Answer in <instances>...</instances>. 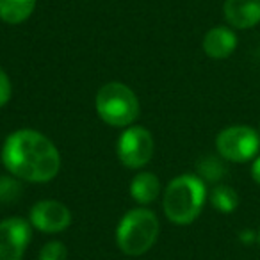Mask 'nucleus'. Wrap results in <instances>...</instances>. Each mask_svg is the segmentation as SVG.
Here are the masks:
<instances>
[{"instance_id":"nucleus-15","label":"nucleus","mask_w":260,"mask_h":260,"mask_svg":"<svg viewBox=\"0 0 260 260\" xmlns=\"http://www.w3.org/2000/svg\"><path fill=\"white\" fill-rule=\"evenodd\" d=\"M68 249L61 241H50L41 248L40 260H66Z\"/></svg>"},{"instance_id":"nucleus-10","label":"nucleus","mask_w":260,"mask_h":260,"mask_svg":"<svg viewBox=\"0 0 260 260\" xmlns=\"http://www.w3.org/2000/svg\"><path fill=\"white\" fill-rule=\"evenodd\" d=\"M237 48V36L230 27H214L203 38V50L210 59H226Z\"/></svg>"},{"instance_id":"nucleus-9","label":"nucleus","mask_w":260,"mask_h":260,"mask_svg":"<svg viewBox=\"0 0 260 260\" xmlns=\"http://www.w3.org/2000/svg\"><path fill=\"white\" fill-rule=\"evenodd\" d=\"M223 15L234 29H251L260 23V0H226Z\"/></svg>"},{"instance_id":"nucleus-11","label":"nucleus","mask_w":260,"mask_h":260,"mask_svg":"<svg viewBox=\"0 0 260 260\" xmlns=\"http://www.w3.org/2000/svg\"><path fill=\"white\" fill-rule=\"evenodd\" d=\"M160 192V182L150 171H143L138 173L132 182H130V196L141 205H148V203L155 202V198Z\"/></svg>"},{"instance_id":"nucleus-12","label":"nucleus","mask_w":260,"mask_h":260,"mask_svg":"<svg viewBox=\"0 0 260 260\" xmlns=\"http://www.w3.org/2000/svg\"><path fill=\"white\" fill-rule=\"evenodd\" d=\"M36 0H0V20L6 23H22L34 13Z\"/></svg>"},{"instance_id":"nucleus-5","label":"nucleus","mask_w":260,"mask_h":260,"mask_svg":"<svg viewBox=\"0 0 260 260\" xmlns=\"http://www.w3.org/2000/svg\"><path fill=\"white\" fill-rule=\"evenodd\" d=\"M217 153L230 162H248L258 155L260 136L246 125H232L223 128L216 138Z\"/></svg>"},{"instance_id":"nucleus-14","label":"nucleus","mask_w":260,"mask_h":260,"mask_svg":"<svg viewBox=\"0 0 260 260\" xmlns=\"http://www.w3.org/2000/svg\"><path fill=\"white\" fill-rule=\"evenodd\" d=\"M198 171H200V175H202V177H200L202 180L207 178V180L216 182L224 175V166L216 157H205V159L198 164Z\"/></svg>"},{"instance_id":"nucleus-6","label":"nucleus","mask_w":260,"mask_h":260,"mask_svg":"<svg viewBox=\"0 0 260 260\" xmlns=\"http://www.w3.org/2000/svg\"><path fill=\"white\" fill-rule=\"evenodd\" d=\"M155 152L153 138L145 126H128L118 139V157L123 166L139 170L150 162Z\"/></svg>"},{"instance_id":"nucleus-18","label":"nucleus","mask_w":260,"mask_h":260,"mask_svg":"<svg viewBox=\"0 0 260 260\" xmlns=\"http://www.w3.org/2000/svg\"><path fill=\"white\" fill-rule=\"evenodd\" d=\"M258 239H260V235H258Z\"/></svg>"},{"instance_id":"nucleus-8","label":"nucleus","mask_w":260,"mask_h":260,"mask_svg":"<svg viewBox=\"0 0 260 260\" xmlns=\"http://www.w3.org/2000/svg\"><path fill=\"white\" fill-rule=\"evenodd\" d=\"M29 221L36 230L43 234H59L70 226L72 212L64 203L55 200H43L32 205Z\"/></svg>"},{"instance_id":"nucleus-4","label":"nucleus","mask_w":260,"mask_h":260,"mask_svg":"<svg viewBox=\"0 0 260 260\" xmlns=\"http://www.w3.org/2000/svg\"><path fill=\"white\" fill-rule=\"evenodd\" d=\"M96 112L107 125L128 126L139 116V100L128 86L121 82H109L96 93Z\"/></svg>"},{"instance_id":"nucleus-7","label":"nucleus","mask_w":260,"mask_h":260,"mask_svg":"<svg viewBox=\"0 0 260 260\" xmlns=\"http://www.w3.org/2000/svg\"><path fill=\"white\" fill-rule=\"evenodd\" d=\"M30 242V223L9 217L0 223V260H22Z\"/></svg>"},{"instance_id":"nucleus-2","label":"nucleus","mask_w":260,"mask_h":260,"mask_svg":"<svg viewBox=\"0 0 260 260\" xmlns=\"http://www.w3.org/2000/svg\"><path fill=\"white\" fill-rule=\"evenodd\" d=\"M207 200L205 182L198 175H180L168 184L162 209L175 224H191L202 214Z\"/></svg>"},{"instance_id":"nucleus-17","label":"nucleus","mask_w":260,"mask_h":260,"mask_svg":"<svg viewBox=\"0 0 260 260\" xmlns=\"http://www.w3.org/2000/svg\"><path fill=\"white\" fill-rule=\"evenodd\" d=\"M251 177H253V180L260 185V155H256L251 164Z\"/></svg>"},{"instance_id":"nucleus-1","label":"nucleus","mask_w":260,"mask_h":260,"mask_svg":"<svg viewBox=\"0 0 260 260\" xmlns=\"http://www.w3.org/2000/svg\"><path fill=\"white\" fill-rule=\"evenodd\" d=\"M2 164L22 180L43 184L57 177L61 155L47 136L32 128H22L9 134L4 141Z\"/></svg>"},{"instance_id":"nucleus-16","label":"nucleus","mask_w":260,"mask_h":260,"mask_svg":"<svg viewBox=\"0 0 260 260\" xmlns=\"http://www.w3.org/2000/svg\"><path fill=\"white\" fill-rule=\"evenodd\" d=\"M11 94H13L11 80H9L8 73L0 68V107H4L11 100Z\"/></svg>"},{"instance_id":"nucleus-3","label":"nucleus","mask_w":260,"mask_h":260,"mask_svg":"<svg viewBox=\"0 0 260 260\" xmlns=\"http://www.w3.org/2000/svg\"><path fill=\"white\" fill-rule=\"evenodd\" d=\"M159 219L148 209H132L121 217L116 228V242L119 249L128 256L146 253L157 241Z\"/></svg>"},{"instance_id":"nucleus-13","label":"nucleus","mask_w":260,"mask_h":260,"mask_svg":"<svg viewBox=\"0 0 260 260\" xmlns=\"http://www.w3.org/2000/svg\"><path fill=\"white\" fill-rule=\"evenodd\" d=\"M210 203L219 212L230 214L239 207V194L228 185H216L210 192Z\"/></svg>"}]
</instances>
